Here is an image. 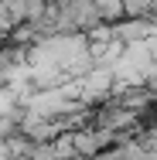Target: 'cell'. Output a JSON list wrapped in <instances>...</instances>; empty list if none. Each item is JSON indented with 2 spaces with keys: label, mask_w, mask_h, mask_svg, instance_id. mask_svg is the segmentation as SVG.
I'll list each match as a JSON object with an SVG mask.
<instances>
[{
  "label": "cell",
  "mask_w": 157,
  "mask_h": 160,
  "mask_svg": "<svg viewBox=\"0 0 157 160\" xmlns=\"http://www.w3.org/2000/svg\"><path fill=\"white\" fill-rule=\"evenodd\" d=\"M72 147H75L79 160H92L96 153H102L106 147H116V140H113V133L86 126V129H75V133H72Z\"/></svg>",
  "instance_id": "cell-1"
},
{
  "label": "cell",
  "mask_w": 157,
  "mask_h": 160,
  "mask_svg": "<svg viewBox=\"0 0 157 160\" xmlns=\"http://www.w3.org/2000/svg\"><path fill=\"white\" fill-rule=\"evenodd\" d=\"M65 14H68L75 34H89L92 28H99V14H96L92 0H72V3L65 7Z\"/></svg>",
  "instance_id": "cell-2"
},
{
  "label": "cell",
  "mask_w": 157,
  "mask_h": 160,
  "mask_svg": "<svg viewBox=\"0 0 157 160\" xmlns=\"http://www.w3.org/2000/svg\"><path fill=\"white\" fill-rule=\"evenodd\" d=\"M157 31V21H120L116 28H113V38L120 41V44H140V41H147L150 34Z\"/></svg>",
  "instance_id": "cell-3"
},
{
  "label": "cell",
  "mask_w": 157,
  "mask_h": 160,
  "mask_svg": "<svg viewBox=\"0 0 157 160\" xmlns=\"http://www.w3.org/2000/svg\"><path fill=\"white\" fill-rule=\"evenodd\" d=\"M28 24V10L21 0H0V34H10L14 28Z\"/></svg>",
  "instance_id": "cell-4"
},
{
  "label": "cell",
  "mask_w": 157,
  "mask_h": 160,
  "mask_svg": "<svg viewBox=\"0 0 157 160\" xmlns=\"http://www.w3.org/2000/svg\"><path fill=\"white\" fill-rule=\"evenodd\" d=\"M92 3H96V14H99V24L116 28V24L123 21V7H120V0H92Z\"/></svg>",
  "instance_id": "cell-5"
},
{
  "label": "cell",
  "mask_w": 157,
  "mask_h": 160,
  "mask_svg": "<svg viewBox=\"0 0 157 160\" xmlns=\"http://www.w3.org/2000/svg\"><path fill=\"white\" fill-rule=\"evenodd\" d=\"M123 21H147L150 17V0H120Z\"/></svg>",
  "instance_id": "cell-6"
},
{
  "label": "cell",
  "mask_w": 157,
  "mask_h": 160,
  "mask_svg": "<svg viewBox=\"0 0 157 160\" xmlns=\"http://www.w3.org/2000/svg\"><path fill=\"white\" fill-rule=\"evenodd\" d=\"M68 3H72V0H44V7H51V10H62Z\"/></svg>",
  "instance_id": "cell-7"
},
{
  "label": "cell",
  "mask_w": 157,
  "mask_h": 160,
  "mask_svg": "<svg viewBox=\"0 0 157 160\" xmlns=\"http://www.w3.org/2000/svg\"><path fill=\"white\" fill-rule=\"evenodd\" d=\"M150 21H157V0H150Z\"/></svg>",
  "instance_id": "cell-8"
},
{
  "label": "cell",
  "mask_w": 157,
  "mask_h": 160,
  "mask_svg": "<svg viewBox=\"0 0 157 160\" xmlns=\"http://www.w3.org/2000/svg\"><path fill=\"white\" fill-rule=\"evenodd\" d=\"M150 160H157V147H154V150H150Z\"/></svg>",
  "instance_id": "cell-9"
}]
</instances>
